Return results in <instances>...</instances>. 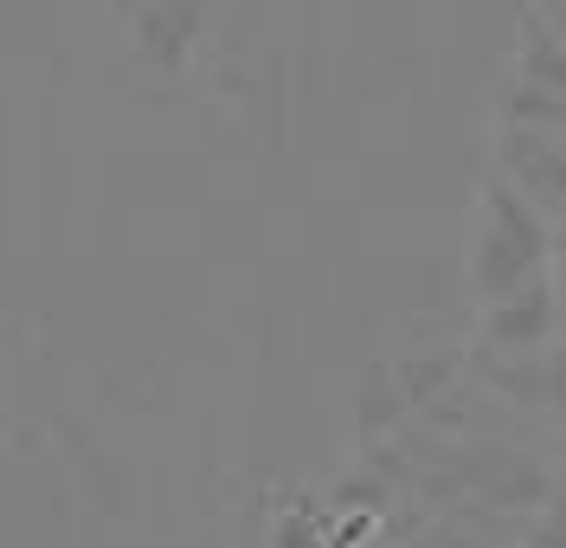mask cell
Wrapping results in <instances>:
<instances>
[{
  "label": "cell",
  "mask_w": 566,
  "mask_h": 548,
  "mask_svg": "<svg viewBox=\"0 0 566 548\" xmlns=\"http://www.w3.org/2000/svg\"><path fill=\"white\" fill-rule=\"evenodd\" d=\"M509 77L528 84V91H547V97H566V39L547 27L541 7H515V52H509Z\"/></svg>",
  "instance_id": "5"
},
{
  "label": "cell",
  "mask_w": 566,
  "mask_h": 548,
  "mask_svg": "<svg viewBox=\"0 0 566 548\" xmlns=\"http://www.w3.org/2000/svg\"><path fill=\"white\" fill-rule=\"evenodd\" d=\"M495 130H547V136H566V97H547V91H528V84H502L495 97Z\"/></svg>",
  "instance_id": "6"
},
{
  "label": "cell",
  "mask_w": 566,
  "mask_h": 548,
  "mask_svg": "<svg viewBox=\"0 0 566 548\" xmlns=\"http://www.w3.org/2000/svg\"><path fill=\"white\" fill-rule=\"evenodd\" d=\"M560 323H566V310H560V297H554V278L515 291L509 303H495V310H476V335H483V349H495V355H541L560 335Z\"/></svg>",
  "instance_id": "4"
},
{
  "label": "cell",
  "mask_w": 566,
  "mask_h": 548,
  "mask_svg": "<svg viewBox=\"0 0 566 548\" xmlns=\"http://www.w3.org/2000/svg\"><path fill=\"white\" fill-rule=\"evenodd\" d=\"M129 13V45L155 77H180L193 65L200 39H207V7H187V0H142L123 7Z\"/></svg>",
  "instance_id": "3"
},
{
  "label": "cell",
  "mask_w": 566,
  "mask_h": 548,
  "mask_svg": "<svg viewBox=\"0 0 566 548\" xmlns=\"http://www.w3.org/2000/svg\"><path fill=\"white\" fill-rule=\"evenodd\" d=\"M547 278H554V297L566 310V226H554V258H547Z\"/></svg>",
  "instance_id": "8"
},
{
  "label": "cell",
  "mask_w": 566,
  "mask_h": 548,
  "mask_svg": "<svg viewBox=\"0 0 566 548\" xmlns=\"http://www.w3.org/2000/svg\"><path fill=\"white\" fill-rule=\"evenodd\" d=\"M547 258H554V226L502 175H483L476 200H470V239H463V291H470V303L476 310L509 303L515 291L547 278Z\"/></svg>",
  "instance_id": "1"
},
{
  "label": "cell",
  "mask_w": 566,
  "mask_h": 548,
  "mask_svg": "<svg viewBox=\"0 0 566 548\" xmlns=\"http://www.w3.org/2000/svg\"><path fill=\"white\" fill-rule=\"evenodd\" d=\"M534 548H566V504L547 523H541V536H534Z\"/></svg>",
  "instance_id": "9"
},
{
  "label": "cell",
  "mask_w": 566,
  "mask_h": 548,
  "mask_svg": "<svg viewBox=\"0 0 566 548\" xmlns=\"http://www.w3.org/2000/svg\"><path fill=\"white\" fill-rule=\"evenodd\" d=\"M495 175L515 187L547 226H566V136L495 130Z\"/></svg>",
  "instance_id": "2"
},
{
  "label": "cell",
  "mask_w": 566,
  "mask_h": 548,
  "mask_svg": "<svg viewBox=\"0 0 566 548\" xmlns=\"http://www.w3.org/2000/svg\"><path fill=\"white\" fill-rule=\"evenodd\" d=\"M271 548H335V523H322L310 504H290L271 523Z\"/></svg>",
  "instance_id": "7"
}]
</instances>
